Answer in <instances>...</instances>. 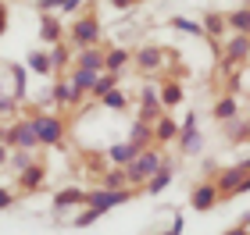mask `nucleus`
I'll return each mask as SVG.
<instances>
[{
  "mask_svg": "<svg viewBox=\"0 0 250 235\" xmlns=\"http://www.w3.org/2000/svg\"><path fill=\"white\" fill-rule=\"evenodd\" d=\"M157 171H161V157H157L154 150H143V153L129 164V178H125V182H146V178L157 175Z\"/></svg>",
  "mask_w": 250,
  "mask_h": 235,
  "instance_id": "obj_1",
  "label": "nucleus"
},
{
  "mask_svg": "<svg viewBox=\"0 0 250 235\" xmlns=\"http://www.w3.org/2000/svg\"><path fill=\"white\" fill-rule=\"evenodd\" d=\"M129 199V189H107V193H93V196H86V203H89V210L100 217L107 207H115V203H125Z\"/></svg>",
  "mask_w": 250,
  "mask_h": 235,
  "instance_id": "obj_2",
  "label": "nucleus"
},
{
  "mask_svg": "<svg viewBox=\"0 0 250 235\" xmlns=\"http://www.w3.org/2000/svg\"><path fill=\"white\" fill-rule=\"evenodd\" d=\"M32 132H36V143H58L61 139V121L43 114V118H32Z\"/></svg>",
  "mask_w": 250,
  "mask_h": 235,
  "instance_id": "obj_3",
  "label": "nucleus"
},
{
  "mask_svg": "<svg viewBox=\"0 0 250 235\" xmlns=\"http://www.w3.org/2000/svg\"><path fill=\"white\" fill-rule=\"evenodd\" d=\"M72 36H75V43H79V47H93V43H97V36H100L97 18H83V21H75Z\"/></svg>",
  "mask_w": 250,
  "mask_h": 235,
  "instance_id": "obj_4",
  "label": "nucleus"
},
{
  "mask_svg": "<svg viewBox=\"0 0 250 235\" xmlns=\"http://www.w3.org/2000/svg\"><path fill=\"white\" fill-rule=\"evenodd\" d=\"M7 139L18 143L21 150H32L36 146V132H32V121H18L15 128H7Z\"/></svg>",
  "mask_w": 250,
  "mask_h": 235,
  "instance_id": "obj_5",
  "label": "nucleus"
},
{
  "mask_svg": "<svg viewBox=\"0 0 250 235\" xmlns=\"http://www.w3.org/2000/svg\"><path fill=\"white\" fill-rule=\"evenodd\" d=\"M140 153L143 150L136 146V143H118V146H111V161H115V164H132Z\"/></svg>",
  "mask_w": 250,
  "mask_h": 235,
  "instance_id": "obj_6",
  "label": "nucleus"
},
{
  "mask_svg": "<svg viewBox=\"0 0 250 235\" xmlns=\"http://www.w3.org/2000/svg\"><path fill=\"white\" fill-rule=\"evenodd\" d=\"M214 199H218V185H200L197 193H193V207L208 210V207H214Z\"/></svg>",
  "mask_w": 250,
  "mask_h": 235,
  "instance_id": "obj_7",
  "label": "nucleus"
},
{
  "mask_svg": "<svg viewBox=\"0 0 250 235\" xmlns=\"http://www.w3.org/2000/svg\"><path fill=\"white\" fill-rule=\"evenodd\" d=\"M79 68H86V72H97V75H100V72H104V57H100L97 50H86L83 57H79Z\"/></svg>",
  "mask_w": 250,
  "mask_h": 235,
  "instance_id": "obj_8",
  "label": "nucleus"
},
{
  "mask_svg": "<svg viewBox=\"0 0 250 235\" xmlns=\"http://www.w3.org/2000/svg\"><path fill=\"white\" fill-rule=\"evenodd\" d=\"M125 64H129V54H125V50H111L107 57H104V68L107 72H122Z\"/></svg>",
  "mask_w": 250,
  "mask_h": 235,
  "instance_id": "obj_9",
  "label": "nucleus"
},
{
  "mask_svg": "<svg viewBox=\"0 0 250 235\" xmlns=\"http://www.w3.org/2000/svg\"><path fill=\"white\" fill-rule=\"evenodd\" d=\"M54 96H58L61 104H75V100H79V89H75L72 82H58V86H54Z\"/></svg>",
  "mask_w": 250,
  "mask_h": 235,
  "instance_id": "obj_10",
  "label": "nucleus"
},
{
  "mask_svg": "<svg viewBox=\"0 0 250 235\" xmlns=\"http://www.w3.org/2000/svg\"><path fill=\"white\" fill-rule=\"evenodd\" d=\"M72 86H75V89H93V86H97V72L79 68V72H75V78H72Z\"/></svg>",
  "mask_w": 250,
  "mask_h": 235,
  "instance_id": "obj_11",
  "label": "nucleus"
},
{
  "mask_svg": "<svg viewBox=\"0 0 250 235\" xmlns=\"http://www.w3.org/2000/svg\"><path fill=\"white\" fill-rule=\"evenodd\" d=\"M83 193H79V189H64V193H58L54 196V207H68V203H83Z\"/></svg>",
  "mask_w": 250,
  "mask_h": 235,
  "instance_id": "obj_12",
  "label": "nucleus"
},
{
  "mask_svg": "<svg viewBox=\"0 0 250 235\" xmlns=\"http://www.w3.org/2000/svg\"><path fill=\"white\" fill-rule=\"evenodd\" d=\"M140 68H157L161 64V50H154V47H146V50H140Z\"/></svg>",
  "mask_w": 250,
  "mask_h": 235,
  "instance_id": "obj_13",
  "label": "nucleus"
},
{
  "mask_svg": "<svg viewBox=\"0 0 250 235\" xmlns=\"http://www.w3.org/2000/svg\"><path fill=\"white\" fill-rule=\"evenodd\" d=\"M247 50H250L247 36H236V39L229 43V61H240V57H247Z\"/></svg>",
  "mask_w": 250,
  "mask_h": 235,
  "instance_id": "obj_14",
  "label": "nucleus"
},
{
  "mask_svg": "<svg viewBox=\"0 0 250 235\" xmlns=\"http://www.w3.org/2000/svg\"><path fill=\"white\" fill-rule=\"evenodd\" d=\"M168 182H172V171H168V167H161V171L154 175V182H146V193H161Z\"/></svg>",
  "mask_w": 250,
  "mask_h": 235,
  "instance_id": "obj_15",
  "label": "nucleus"
},
{
  "mask_svg": "<svg viewBox=\"0 0 250 235\" xmlns=\"http://www.w3.org/2000/svg\"><path fill=\"white\" fill-rule=\"evenodd\" d=\"M229 25H236L240 32H250V11H247V7L232 11V15H229Z\"/></svg>",
  "mask_w": 250,
  "mask_h": 235,
  "instance_id": "obj_16",
  "label": "nucleus"
},
{
  "mask_svg": "<svg viewBox=\"0 0 250 235\" xmlns=\"http://www.w3.org/2000/svg\"><path fill=\"white\" fill-rule=\"evenodd\" d=\"M43 182V167H25V175H21V185L25 189H36Z\"/></svg>",
  "mask_w": 250,
  "mask_h": 235,
  "instance_id": "obj_17",
  "label": "nucleus"
},
{
  "mask_svg": "<svg viewBox=\"0 0 250 235\" xmlns=\"http://www.w3.org/2000/svg\"><path fill=\"white\" fill-rule=\"evenodd\" d=\"M100 100H104L111 110H125V93H122V89H111V93H107V96H100Z\"/></svg>",
  "mask_w": 250,
  "mask_h": 235,
  "instance_id": "obj_18",
  "label": "nucleus"
},
{
  "mask_svg": "<svg viewBox=\"0 0 250 235\" xmlns=\"http://www.w3.org/2000/svg\"><path fill=\"white\" fill-rule=\"evenodd\" d=\"M29 68L40 72V75H47L50 72V57H43V54H29Z\"/></svg>",
  "mask_w": 250,
  "mask_h": 235,
  "instance_id": "obj_19",
  "label": "nucleus"
},
{
  "mask_svg": "<svg viewBox=\"0 0 250 235\" xmlns=\"http://www.w3.org/2000/svg\"><path fill=\"white\" fill-rule=\"evenodd\" d=\"M214 118H222V121H229V118H236V100H222V104L214 107Z\"/></svg>",
  "mask_w": 250,
  "mask_h": 235,
  "instance_id": "obj_20",
  "label": "nucleus"
},
{
  "mask_svg": "<svg viewBox=\"0 0 250 235\" xmlns=\"http://www.w3.org/2000/svg\"><path fill=\"white\" fill-rule=\"evenodd\" d=\"M111 89H115V78H111V75H104V78H97V86L89 89V93H93V96H107Z\"/></svg>",
  "mask_w": 250,
  "mask_h": 235,
  "instance_id": "obj_21",
  "label": "nucleus"
},
{
  "mask_svg": "<svg viewBox=\"0 0 250 235\" xmlns=\"http://www.w3.org/2000/svg\"><path fill=\"white\" fill-rule=\"evenodd\" d=\"M240 175H243V167H232V171H225L222 189H240Z\"/></svg>",
  "mask_w": 250,
  "mask_h": 235,
  "instance_id": "obj_22",
  "label": "nucleus"
},
{
  "mask_svg": "<svg viewBox=\"0 0 250 235\" xmlns=\"http://www.w3.org/2000/svg\"><path fill=\"white\" fill-rule=\"evenodd\" d=\"M161 100H165L168 107H175L179 100H183V89H179V86H165V93H161Z\"/></svg>",
  "mask_w": 250,
  "mask_h": 235,
  "instance_id": "obj_23",
  "label": "nucleus"
},
{
  "mask_svg": "<svg viewBox=\"0 0 250 235\" xmlns=\"http://www.w3.org/2000/svg\"><path fill=\"white\" fill-rule=\"evenodd\" d=\"M172 25H175V29H183V32H189V36H200V32H204L197 21H186V18H172Z\"/></svg>",
  "mask_w": 250,
  "mask_h": 235,
  "instance_id": "obj_24",
  "label": "nucleus"
},
{
  "mask_svg": "<svg viewBox=\"0 0 250 235\" xmlns=\"http://www.w3.org/2000/svg\"><path fill=\"white\" fill-rule=\"evenodd\" d=\"M58 32H61V29H58V21H50V18H43V39H50V43H58V39H61V36H58Z\"/></svg>",
  "mask_w": 250,
  "mask_h": 235,
  "instance_id": "obj_25",
  "label": "nucleus"
},
{
  "mask_svg": "<svg viewBox=\"0 0 250 235\" xmlns=\"http://www.w3.org/2000/svg\"><path fill=\"white\" fill-rule=\"evenodd\" d=\"M172 136H175V121L161 118V121H157V139H172Z\"/></svg>",
  "mask_w": 250,
  "mask_h": 235,
  "instance_id": "obj_26",
  "label": "nucleus"
},
{
  "mask_svg": "<svg viewBox=\"0 0 250 235\" xmlns=\"http://www.w3.org/2000/svg\"><path fill=\"white\" fill-rule=\"evenodd\" d=\"M64 57H68V54H64V47H58V50L50 54V68H58V64H64Z\"/></svg>",
  "mask_w": 250,
  "mask_h": 235,
  "instance_id": "obj_27",
  "label": "nucleus"
},
{
  "mask_svg": "<svg viewBox=\"0 0 250 235\" xmlns=\"http://www.w3.org/2000/svg\"><path fill=\"white\" fill-rule=\"evenodd\" d=\"M104 185H107V189H118V185H122V175H118V171H111Z\"/></svg>",
  "mask_w": 250,
  "mask_h": 235,
  "instance_id": "obj_28",
  "label": "nucleus"
},
{
  "mask_svg": "<svg viewBox=\"0 0 250 235\" xmlns=\"http://www.w3.org/2000/svg\"><path fill=\"white\" fill-rule=\"evenodd\" d=\"M36 7H40V11H50V7H61V0H40Z\"/></svg>",
  "mask_w": 250,
  "mask_h": 235,
  "instance_id": "obj_29",
  "label": "nucleus"
},
{
  "mask_svg": "<svg viewBox=\"0 0 250 235\" xmlns=\"http://www.w3.org/2000/svg\"><path fill=\"white\" fill-rule=\"evenodd\" d=\"M15 167H21V171H25V167H29V153H18V157H15Z\"/></svg>",
  "mask_w": 250,
  "mask_h": 235,
  "instance_id": "obj_30",
  "label": "nucleus"
},
{
  "mask_svg": "<svg viewBox=\"0 0 250 235\" xmlns=\"http://www.w3.org/2000/svg\"><path fill=\"white\" fill-rule=\"evenodd\" d=\"M4 207H11V193H7V189H0V210H4Z\"/></svg>",
  "mask_w": 250,
  "mask_h": 235,
  "instance_id": "obj_31",
  "label": "nucleus"
},
{
  "mask_svg": "<svg viewBox=\"0 0 250 235\" xmlns=\"http://www.w3.org/2000/svg\"><path fill=\"white\" fill-rule=\"evenodd\" d=\"M0 110H15V100H7V96H0Z\"/></svg>",
  "mask_w": 250,
  "mask_h": 235,
  "instance_id": "obj_32",
  "label": "nucleus"
},
{
  "mask_svg": "<svg viewBox=\"0 0 250 235\" xmlns=\"http://www.w3.org/2000/svg\"><path fill=\"white\" fill-rule=\"evenodd\" d=\"M4 18H7V11L0 7V36H4Z\"/></svg>",
  "mask_w": 250,
  "mask_h": 235,
  "instance_id": "obj_33",
  "label": "nucleus"
},
{
  "mask_svg": "<svg viewBox=\"0 0 250 235\" xmlns=\"http://www.w3.org/2000/svg\"><path fill=\"white\" fill-rule=\"evenodd\" d=\"M115 7H132V0H115Z\"/></svg>",
  "mask_w": 250,
  "mask_h": 235,
  "instance_id": "obj_34",
  "label": "nucleus"
},
{
  "mask_svg": "<svg viewBox=\"0 0 250 235\" xmlns=\"http://www.w3.org/2000/svg\"><path fill=\"white\" fill-rule=\"evenodd\" d=\"M4 161H7V150H4V146H0V164H4Z\"/></svg>",
  "mask_w": 250,
  "mask_h": 235,
  "instance_id": "obj_35",
  "label": "nucleus"
},
{
  "mask_svg": "<svg viewBox=\"0 0 250 235\" xmlns=\"http://www.w3.org/2000/svg\"><path fill=\"white\" fill-rule=\"evenodd\" d=\"M229 235H247V232H243V228H232V232H229Z\"/></svg>",
  "mask_w": 250,
  "mask_h": 235,
  "instance_id": "obj_36",
  "label": "nucleus"
}]
</instances>
